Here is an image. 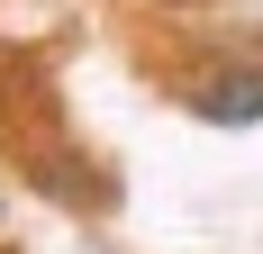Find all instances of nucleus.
Wrapping results in <instances>:
<instances>
[{
	"mask_svg": "<svg viewBox=\"0 0 263 254\" xmlns=\"http://www.w3.org/2000/svg\"><path fill=\"white\" fill-rule=\"evenodd\" d=\"M191 109L209 127H263V64H227V73H209L200 91H191Z\"/></svg>",
	"mask_w": 263,
	"mask_h": 254,
	"instance_id": "1",
	"label": "nucleus"
}]
</instances>
